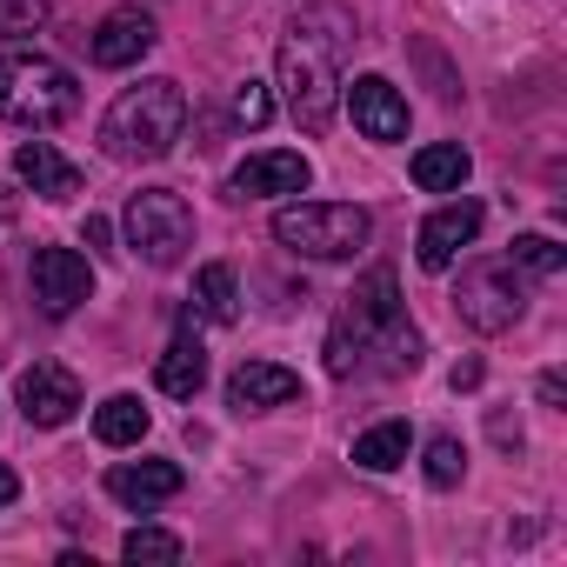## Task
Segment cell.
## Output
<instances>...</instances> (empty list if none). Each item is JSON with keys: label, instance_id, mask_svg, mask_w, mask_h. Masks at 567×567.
<instances>
[{"label": "cell", "instance_id": "6da1fadb", "mask_svg": "<svg viewBox=\"0 0 567 567\" xmlns=\"http://www.w3.org/2000/svg\"><path fill=\"white\" fill-rule=\"evenodd\" d=\"M354 48V14L334 0H315L288 21L280 41V94H288L295 127L328 134L334 127V101H341V54Z\"/></svg>", "mask_w": 567, "mask_h": 567}, {"label": "cell", "instance_id": "7a4b0ae2", "mask_svg": "<svg viewBox=\"0 0 567 567\" xmlns=\"http://www.w3.org/2000/svg\"><path fill=\"white\" fill-rule=\"evenodd\" d=\"M421 368V334L401 315L394 267H374L348 295L341 321L328 328V374H414Z\"/></svg>", "mask_w": 567, "mask_h": 567}, {"label": "cell", "instance_id": "3957f363", "mask_svg": "<svg viewBox=\"0 0 567 567\" xmlns=\"http://www.w3.org/2000/svg\"><path fill=\"white\" fill-rule=\"evenodd\" d=\"M181 127H187V94H181V81L154 74V81L114 94V107L101 114V147H107V161H161V154H174Z\"/></svg>", "mask_w": 567, "mask_h": 567}, {"label": "cell", "instance_id": "277c9868", "mask_svg": "<svg viewBox=\"0 0 567 567\" xmlns=\"http://www.w3.org/2000/svg\"><path fill=\"white\" fill-rule=\"evenodd\" d=\"M74 107H81V87H74V74L61 61H48V54H0V121L48 134V127L74 121Z\"/></svg>", "mask_w": 567, "mask_h": 567}, {"label": "cell", "instance_id": "5b68a950", "mask_svg": "<svg viewBox=\"0 0 567 567\" xmlns=\"http://www.w3.org/2000/svg\"><path fill=\"white\" fill-rule=\"evenodd\" d=\"M274 240L308 260H354L374 240V214L354 200H295L274 214Z\"/></svg>", "mask_w": 567, "mask_h": 567}, {"label": "cell", "instance_id": "8992f818", "mask_svg": "<svg viewBox=\"0 0 567 567\" xmlns=\"http://www.w3.org/2000/svg\"><path fill=\"white\" fill-rule=\"evenodd\" d=\"M454 315L474 328V334H507L520 315H527V288H520V267L507 254H487V260H467L461 280H454Z\"/></svg>", "mask_w": 567, "mask_h": 567}, {"label": "cell", "instance_id": "52a82bcc", "mask_svg": "<svg viewBox=\"0 0 567 567\" xmlns=\"http://www.w3.org/2000/svg\"><path fill=\"white\" fill-rule=\"evenodd\" d=\"M127 247L147 260V267H174L187 247H194V214L174 187H141L127 200Z\"/></svg>", "mask_w": 567, "mask_h": 567}, {"label": "cell", "instance_id": "ba28073f", "mask_svg": "<svg viewBox=\"0 0 567 567\" xmlns=\"http://www.w3.org/2000/svg\"><path fill=\"white\" fill-rule=\"evenodd\" d=\"M481 220H487V207L481 200H447V207H434L427 220H421V234H414V260L427 267V274H447L454 260H461V247H474V234H481Z\"/></svg>", "mask_w": 567, "mask_h": 567}, {"label": "cell", "instance_id": "9c48e42d", "mask_svg": "<svg viewBox=\"0 0 567 567\" xmlns=\"http://www.w3.org/2000/svg\"><path fill=\"white\" fill-rule=\"evenodd\" d=\"M87 295H94L87 254H74V247H41V254H34V301H41L48 321H68Z\"/></svg>", "mask_w": 567, "mask_h": 567}, {"label": "cell", "instance_id": "30bf717a", "mask_svg": "<svg viewBox=\"0 0 567 567\" xmlns=\"http://www.w3.org/2000/svg\"><path fill=\"white\" fill-rule=\"evenodd\" d=\"M348 114L368 141H408V101L388 74H354L348 87Z\"/></svg>", "mask_w": 567, "mask_h": 567}, {"label": "cell", "instance_id": "8fae6325", "mask_svg": "<svg viewBox=\"0 0 567 567\" xmlns=\"http://www.w3.org/2000/svg\"><path fill=\"white\" fill-rule=\"evenodd\" d=\"M74 408H81V381H74L61 361H34V368L21 374V414H28L34 427H68Z\"/></svg>", "mask_w": 567, "mask_h": 567}, {"label": "cell", "instance_id": "7c38bea8", "mask_svg": "<svg viewBox=\"0 0 567 567\" xmlns=\"http://www.w3.org/2000/svg\"><path fill=\"white\" fill-rule=\"evenodd\" d=\"M308 181H315L308 154L274 147V154H247L227 187H234V200H260V194H308Z\"/></svg>", "mask_w": 567, "mask_h": 567}, {"label": "cell", "instance_id": "4fadbf2b", "mask_svg": "<svg viewBox=\"0 0 567 567\" xmlns=\"http://www.w3.org/2000/svg\"><path fill=\"white\" fill-rule=\"evenodd\" d=\"M301 394V374L280 368V361H240L234 381H227V408L240 414H267V408H288Z\"/></svg>", "mask_w": 567, "mask_h": 567}, {"label": "cell", "instance_id": "5bb4252c", "mask_svg": "<svg viewBox=\"0 0 567 567\" xmlns=\"http://www.w3.org/2000/svg\"><path fill=\"white\" fill-rule=\"evenodd\" d=\"M154 14H141V8H114L101 28H94V41H87V54L101 61V68H134V61H147L154 54Z\"/></svg>", "mask_w": 567, "mask_h": 567}, {"label": "cell", "instance_id": "9a60e30c", "mask_svg": "<svg viewBox=\"0 0 567 567\" xmlns=\"http://www.w3.org/2000/svg\"><path fill=\"white\" fill-rule=\"evenodd\" d=\"M154 388H161V394H174V401H194V394L207 388V348H200V334H194V308L181 315V328H174L167 354L154 361Z\"/></svg>", "mask_w": 567, "mask_h": 567}, {"label": "cell", "instance_id": "2e32d148", "mask_svg": "<svg viewBox=\"0 0 567 567\" xmlns=\"http://www.w3.org/2000/svg\"><path fill=\"white\" fill-rule=\"evenodd\" d=\"M187 487V474L174 467V461H114L107 467V494L121 501V507H161V501H174Z\"/></svg>", "mask_w": 567, "mask_h": 567}, {"label": "cell", "instance_id": "e0dca14e", "mask_svg": "<svg viewBox=\"0 0 567 567\" xmlns=\"http://www.w3.org/2000/svg\"><path fill=\"white\" fill-rule=\"evenodd\" d=\"M14 174H21L41 200H74V194H81V167H74L54 141H21V147H14Z\"/></svg>", "mask_w": 567, "mask_h": 567}, {"label": "cell", "instance_id": "ac0fdd59", "mask_svg": "<svg viewBox=\"0 0 567 567\" xmlns=\"http://www.w3.org/2000/svg\"><path fill=\"white\" fill-rule=\"evenodd\" d=\"M474 174V154L461 141H434L414 154V187L421 194H461V181Z\"/></svg>", "mask_w": 567, "mask_h": 567}, {"label": "cell", "instance_id": "d6986e66", "mask_svg": "<svg viewBox=\"0 0 567 567\" xmlns=\"http://www.w3.org/2000/svg\"><path fill=\"white\" fill-rule=\"evenodd\" d=\"M408 447H414V427H408V421H374L368 434H354V467L394 474V467L408 461Z\"/></svg>", "mask_w": 567, "mask_h": 567}, {"label": "cell", "instance_id": "ffe728a7", "mask_svg": "<svg viewBox=\"0 0 567 567\" xmlns=\"http://www.w3.org/2000/svg\"><path fill=\"white\" fill-rule=\"evenodd\" d=\"M194 315L214 321V328H227V321L240 315V288H234V267H227V260H207V267L194 274Z\"/></svg>", "mask_w": 567, "mask_h": 567}, {"label": "cell", "instance_id": "44dd1931", "mask_svg": "<svg viewBox=\"0 0 567 567\" xmlns=\"http://www.w3.org/2000/svg\"><path fill=\"white\" fill-rule=\"evenodd\" d=\"M94 434H101L107 447H134V441L147 434V408H141L134 394H107V401L94 408Z\"/></svg>", "mask_w": 567, "mask_h": 567}, {"label": "cell", "instance_id": "7402d4cb", "mask_svg": "<svg viewBox=\"0 0 567 567\" xmlns=\"http://www.w3.org/2000/svg\"><path fill=\"white\" fill-rule=\"evenodd\" d=\"M507 260H514V267H527V274H540V280H554V274L567 267V247H560V240H547V234H514Z\"/></svg>", "mask_w": 567, "mask_h": 567}, {"label": "cell", "instance_id": "603a6c76", "mask_svg": "<svg viewBox=\"0 0 567 567\" xmlns=\"http://www.w3.org/2000/svg\"><path fill=\"white\" fill-rule=\"evenodd\" d=\"M461 474H467V447L454 434H434L427 441V487H461Z\"/></svg>", "mask_w": 567, "mask_h": 567}, {"label": "cell", "instance_id": "cb8c5ba5", "mask_svg": "<svg viewBox=\"0 0 567 567\" xmlns=\"http://www.w3.org/2000/svg\"><path fill=\"white\" fill-rule=\"evenodd\" d=\"M121 554H127V560H181V540H174L167 527H134V534L121 540Z\"/></svg>", "mask_w": 567, "mask_h": 567}, {"label": "cell", "instance_id": "d4e9b609", "mask_svg": "<svg viewBox=\"0 0 567 567\" xmlns=\"http://www.w3.org/2000/svg\"><path fill=\"white\" fill-rule=\"evenodd\" d=\"M48 21V0H0V41H21Z\"/></svg>", "mask_w": 567, "mask_h": 567}, {"label": "cell", "instance_id": "484cf974", "mask_svg": "<svg viewBox=\"0 0 567 567\" xmlns=\"http://www.w3.org/2000/svg\"><path fill=\"white\" fill-rule=\"evenodd\" d=\"M234 121H240V127H267V121H274V94H267L260 81H247V87L234 94Z\"/></svg>", "mask_w": 567, "mask_h": 567}, {"label": "cell", "instance_id": "4316f807", "mask_svg": "<svg viewBox=\"0 0 567 567\" xmlns=\"http://www.w3.org/2000/svg\"><path fill=\"white\" fill-rule=\"evenodd\" d=\"M107 240H114V227H107L101 214H87V247H94V254H107Z\"/></svg>", "mask_w": 567, "mask_h": 567}, {"label": "cell", "instance_id": "83f0119b", "mask_svg": "<svg viewBox=\"0 0 567 567\" xmlns=\"http://www.w3.org/2000/svg\"><path fill=\"white\" fill-rule=\"evenodd\" d=\"M14 494H21V474H14L8 461H0V507H14Z\"/></svg>", "mask_w": 567, "mask_h": 567}, {"label": "cell", "instance_id": "f1b7e54d", "mask_svg": "<svg viewBox=\"0 0 567 567\" xmlns=\"http://www.w3.org/2000/svg\"><path fill=\"white\" fill-rule=\"evenodd\" d=\"M461 388H481V361H461V368H454V394H461Z\"/></svg>", "mask_w": 567, "mask_h": 567}]
</instances>
